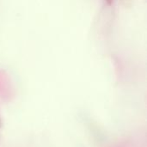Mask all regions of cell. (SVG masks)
I'll return each instance as SVG.
<instances>
[{"label": "cell", "mask_w": 147, "mask_h": 147, "mask_svg": "<svg viewBox=\"0 0 147 147\" xmlns=\"http://www.w3.org/2000/svg\"><path fill=\"white\" fill-rule=\"evenodd\" d=\"M14 94V89L8 75L3 71H0V98L9 102L13 99Z\"/></svg>", "instance_id": "1"}, {"label": "cell", "mask_w": 147, "mask_h": 147, "mask_svg": "<svg viewBox=\"0 0 147 147\" xmlns=\"http://www.w3.org/2000/svg\"><path fill=\"white\" fill-rule=\"evenodd\" d=\"M109 147H138L136 141L133 138H125L113 143Z\"/></svg>", "instance_id": "2"}, {"label": "cell", "mask_w": 147, "mask_h": 147, "mask_svg": "<svg viewBox=\"0 0 147 147\" xmlns=\"http://www.w3.org/2000/svg\"><path fill=\"white\" fill-rule=\"evenodd\" d=\"M106 1H107V2H109V3H111V2H112L113 0H106Z\"/></svg>", "instance_id": "3"}]
</instances>
